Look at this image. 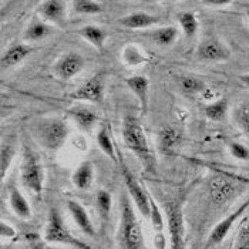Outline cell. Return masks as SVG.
Returning a JSON list of instances; mask_svg holds the SVG:
<instances>
[{
  "instance_id": "1",
  "label": "cell",
  "mask_w": 249,
  "mask_h": 249,
  "mask_svg": "<svg viewBox=\"0 0 249 249\" xmlns=\"http://www.w3.org/2000/svg\"><path fill=\"white\" fill-rule=\"evenodd\" d=\"M118 241L121 249H142L144 236L141 225L137 219L128 194L121 196V216L118 228Z\"/></svg>"
},
{
  "instance_id": "2",
  "label": "cell",
  "mask_w": 249,
  "mask_h": 249,
  "mask_svg": "<svg viewBox=\"0 0 249 249\" xmlns=\"http://www.w3.org/2000/svg\"><path fill=\"white\" fill-rule=\"evenodd\" d=\"M123 140H124L125 147L141 160L144 167L148 171H153L155 160H154L145 133H144L142 125L140 124L138 118H135L133 115L124 117V120H123Z\"/></svg>"
},
{
  "instance_id": "3",
  "label": "cell",
  "mask_w": 249,
  "mask_h": 249,
  "mask_svg": "<svg viewBox=\"0 0 249 249\" xmlns=\"http://www.w3.org/2000/svg\"><path fill=\"white\" fill-rule=\"evenodd\" d=\"M44 239L49 244H61V245H69L76 249H91L87 242L76 238L71 233V231L66 227L64 219L56 207H52L49 211L47 224L44 230Z\"/></svg>"
},
{
  "instance_id": "4",
  "label": "cell",
  "mask_w": 249,
  "mask_h": 249,
  "mask_svg": "<svg viewBox=\"0 0 249 249\" xmlns=\"http://www.w3.org/2000/svg\"><path fill=\"white\" fill-rule=\"evenodd\" d=\"M44 179H46L44 167L40 162L37 154L27 145H24L21 165H20V181L23 187H26L29 191L40 196L44 190Z\"/></svg>"
},
{
  "instance_id": "5",
  "label": "cell",
  "mask_w": 249,
  "mask_h": 249,
  "mask_svg": "<svg viewBox=\"0 0 249 249\" xmlns=\"http://www.w3.org/2000/svg\"><path fill=\"white\" fill-rule=\"evenodd\" d=\"M35 137L44 148L57 151L69 137V127L60 118H43L35 125Z\"/></svg>"
},
{
  "instance_id": "6",
  "label": "cell",
  "mask_w": 249,
  "mask_h": 249,
  "mask_svg": "<svg viewBox=\"0 0 249 249\" xmlns=\"http://www.w3.org/2000/svg\"><path fill=\"white\" fill-rule=\"evenodd\" d=\"M242 191H244V185L235 181L228 174H215L212 175L208 182L210 199L216 207H224L232 202Z\"/></svg>"
},
{
  "instance_id": "7",
  "label": "cell",
  "mask_w": 249,
  "mask_h": 249,
  "mask_svg": "<svg viewBox=\"0 0 249 249\" xmlns=\"http://www.w3.org/2000/svg\"><path fill=\"white\" fill-rule=\"evenodd\" d=\"M118 165H120L121 175H123L124 184L127 187L128 195L134 201L137 210L140 211L142 216H150L151 207H150V194H148V191L137 181L134 174L131 173V170L128 168V165L123 160V157H120V154H118Z\"/></svg>"
},
{
  "instance_id": "8",
  "label": "cell",
  "mask_w": 249,
  "mask_h": 249,
  "mask_svg": "<svg viewBox=\"0 0 249 249\" xmlns=\"http://www.w3.org/2000/svg\"><path fill=\"white\" fill-rule=\"evenodd\" d=\"M165 215L168 221V232L171 239V249H185V228L181 202L175 201L165 205Z\"/></svg>"
},
{
  "instance_id": "9",
  "label": "cell",
  "mask_w": 249,
  "mask_h": 249,
  "mask_svg": "<svg viewBox=\"0 0 249 249\" xmlns=\"http://www.w3.org/2000/svg\"><path fill=\"white\" fill-rule=\"evenodd\" d=\"M106 89V74L96 73L84 84H81L74 93L70 94V98L74 101H89V103H101L104 98Z\"/></svg>"
},
{
  "instance_id": "10",
  "label": "cell",
  "mask_w": 249,
  "mask_h": 249,
  "mask_svg": "<svg viewBox=\"0 0 249 249\" xmlns=\"http://www.w3.org/2000/svg\"><path fill=\"white\" fill-rule=\"evenodd\" d=\"M249 208V198L245 201V202H242L235 211L230 213L228 216H225L224 219H221L215 227H213V230L211 231V233H210V236H208V239H207V244L204 245V249H211L213 247H216V245H219L225 238H227V235L230 233V231L232 230V227H233V224L245 213V211Z\"/></svg>"
},
{
  "instance_id": "11",
  "label": "cell",
  "mask_w": 249,
  "mask_h": 249,
  "mask_svg": "<svg viewBox=\"0 0 249 249\" xmlns=\"http://www.w3.org/2000/svg\"><path fill=\"white\" fill-rule=\"evenodd\" d=\"M86 60L80 54V53H66L53 66V73L54 76L63 80V81H69L73 77H76L83 69H84Z\"/></svg>"
},
{
  "instance_id": "12",
  "label": "cell",
  "mask_w": 249,
  "mask_h": 249,
  "mask_svg": "<svg viewBox=\"0 0 249 249\" xmlns=\"http://www.w3.org/2000/svg\"><path fill=\"white\" fill-rule=\"evenodd\" d=\"M196 57L202 61L221 63V61L230 60L231 52L219 38L210 37L199 44V47L196 50Z\"/></svg>"
},
{
  "instance_id": "13",
  "label": "cell",
  "mask_w": 249,
  "mask_h": 249,
  "mask_svg": "<svg viewBox=\"0 0 249 249\" xmlns=\"http://www.w3.org/2000/svg\"><path fill=\"white\" fill-rule=\"evenodd\" d=\"M182 135L173 127V125H164L158 131V151L162 155L171 157L175 154L177 147L181 144Z\"/></svg>"
},
{
  "instance_id": "14",
  "label": "cell",
  "mask_w": 249,
  "mask_h": 249,
  "mask_svg": "<svg viewBox=\"0 0 249 249\" xmlns=\"http://www.w3.org/2000/svg\"><path fill=\"white\" fill-rule=\"evenodd\" d=\"M67 210L70 212V215L73 216L77 227L83 233H86L87 236H96V228L91 222V218L89 216V212L86 211V208L78 202L69 199L67 201Z\"/></svg>"
},
{
  "instance_id": "15",
  "label": "cell",
  "mask_w": 249,
  "mask_h": 249,
  "mask_svg": "<svg viewBox=\"0 0 249 249\" xmlns=\"http://www.w3.org/2000/svg\"><path fill=\"white\" fill-rule=\"evenodd\" d=\"M125 84L138 98L141 115L147 114V111H148V89H150L148 78L145 76L128 77V78H125Z\"/></svg>"
},
{
  "instance_id": "16",
  "label": "cell",
  "mask_w": 249,
  "mask_h": 249,
  "mask_svg": "<svg viewBox=\"0 0 249 249\" xmlns=\"http://www.w3.org/2000/svg\"><path fill=\"white\" fill-rule=\"evenodd\" d=\"M67 4L61 0H44L38 4V13L49 23L61 24L66 18Z\"/></svg>"
},
{
  "instance_id": "17",
  "label": "cell",
  "mask_w": 249,
  "mask_h": 249,
  "mask_svg": "<svg viewBox=\"0 0 249 249\" xmlns=\"http://www.w3.org/2000/svg\"><path fill=\"white\" fill-rule=\"evenodd\" d=\"M160 21V18L154 16L147 12H134L130 13L124 18L118 20L120 26L130 29V30H142V29H150L155 26Z\"/></svg>"
},
{
  "instance_id": "18",
  "label": "cell",
  "mask_w": 249,
  "mask_h": 249,
  "mask_svg": "<svg viewBox=\"0 0 249 249\" xmlns=\"http://www.w3.org/2000/svg\"><path fill=\"white\" fill-rule=\"evenodd\" d=\"M33 53V47L24 43H16L13 46H10L1 56V67L6 69H12L20 64L21 61H24Z\"/></svg>"
},
{
  "instance_id": "19",
  "label": "cell",
  "mask_w": 249,
  "mask_h": 249,
  "mask_svg": "<svg viewBox=\"0 0 249 249\" xmlns=\"http://www.w3.org/2000/svg\"><path fill=\"white\" fill-rule=\"evenodd\" d=\"M71 181L77 190L87 191L91 188L94 181V167L90 161L80 164L71 175Z\"/></svg>"
},
{
  "instance_id": "20",
  "label": "cell",
  "mask_w": 249,
  "mask_h": 249,
  "mask_svg": "<svg viewBox=\"0 0 249 249\" xmlns=\"http://www.w3.org/2000/svg\"><path fill=\"white\" fill-rule=\"evenodd\" d=\"M9 205L12 208V211L15 212V215H18L20 219H30L32 218V208L29 201L26 199V196L20 192L19 188L12 187L9 190Z\"/></svg>"
},
{
  "instance_id": "21",
  "label": "cell",
  "mask_w": 249,
  "mask_h": 249,
  "mask_svg": "<svg viewBox=\"0 0 249 249\" xmlns=\"http://www.w3.org/2000/svg\"><path fill=\"white\" fill-rule=\"evenodd\" d=\"M69 115L84 131H90L98 121V115L93 110H89L86 107H74V108L69 110Z\"/></svg>"
},
{
  "instance_id": "22",
  "label": "cell",
  "mask_w": 249,
  "mask_h": 249,
  "mask_svg": "<svg viewBox=\"0 0 249 249\" xmlns=\"http://www.w3.org/2000/svg\"><path fill=\"white\" fill-rule=\"evenodd\" d=\"M147 36L151 38L155 44H158L161 47H170V46H173L177 37H178V29L174 26L158 27L155 30L148 32Z\"/></svg>"
},
{
  "instance_id": "23",
  "label": "cell",
  "mask_w": 249,
  "mask_h": 249,
  "mask_svg": "<svg viewBox=\"0 0 249 249\" xmlns=\"http://www.w3.org/2000/svg\"><path fill=\"white\" fill-rule=\"evenodd\" d=\"M78 35L84 38L86 41H89L93 47H96L97 50H103L106 40H107V33L93 24H87L83 26L81 29H78Z\"/></svg>"
},
{
  "instance_id": "24",
  "label": "cell",
  "mask_w": 249,
  "mask_h": 249,
  "mask_svg": "<svg viewBox=\"0 0 249 249\" xmlns=\"http://www.w3.org/2000/svg\"><path fill=\"white\" fill-rule=\"evenodd\" d=\"M53 33V27L43 20H33L24 32V38L27 41H38Z\"/></svg>"
},
{
  "instance_id": "25",
  "label": "cell",
  "mask_w": 249,
  "mask_h": 249,
  "mask_svg": "<svg viewBox=\"0 0 249 249\" xmlns=\"http://www.w3.org/2000/svg\"><path fill=\"white\" fill-rule=\"evenodd\" d=\"M121 60L128 67H138L148 63V57L135 46V44H125L121 52Z\"/></svg>"
},
{
  "instance_id": "26",
  "label": "cell",
  "mask_w": 249,
  "mask_h": 249,
  "mask_svg": "<svg viewBox=\"0 0 249 249\" xmlns=\"http://www.w3.org/2000/svg\"><path fill=\"white\" fill-rule=\"evenodd\" d=\"M204 113L208 120L215 121V123L225 120V117L228 114V98L222 97V98H218L210 104H207L204 108Z\"/></svg>"
},
{
  "instance_id": "27",
  "label": "cell",
  "mask_w": 249,
  "mask_h": 249,
  "mask_svg": "<svg viewBox=\"0 0 249 249\" xmlns=\"http://www.w3.org/2000/svg\"><path fill=\"white\" fill-rule=\"evenodd\" d=\"M97 144H98L100 150L106 154L110 160H113L114 162L118 164V153L115 151L114 142H113V138L110 135L107 125L101 127L100 131L97 133Z\"/></svg>"
},
{
  "instance_id": "28",
  "label": "cell",
  "mask_w": 249,
  "mask_h": 249,
  "mask_svg": "<svg viewBox=\"0 0 249 249\" xmlns=\"http://www.w3.org/2000/svg\"><path fill=\"white\" fill-rule=\"evenodd\" d=\"M233 121L235 125L249 137V101H242L233 110Z\"/></svg>"
},
{
  "instance_id": "29",
  "label": "cell",
  "mask_w": 249,
  "mask_h": 249,
  "mask_svg": "<svg viewBox=\"0 0 249 249\" xmlns=\"http://www.w3.org/2000/svg\"><path fill=\"white\" fill-rule=\"evenodd\" d=\"M178 84L187 94H199L207 90L205 83L201 78L194 76H181L178 78Z\"/></svg>"
},
{
  "instance_id": "30",
  "label": "cell",
  "mask_w": 249,
  "mask_h": 249,
  "mask_svg": "<svg viewBox=\"0 0 249 249\" xmlns=\"http://www.w3.org/2000/svg\"><path fill=\"white\" fill-rule=\"evenodd\" d=\"M178 21L185 37H194L198 32V19L191 12H182L178 15Z\"/></svg>"
},
{
  "instance_id": "31",
  "label": "cell",
  "mask_w": 249,
  "mask_h": 249,
  "mask_svg": "<svg viewBox=\"0 0 249 249\" xmlns=\"http://www.w3.org/2000/svg\"><path fill=\"white\" fill-rule=\"evenodd\" d=\"M15 147L10 145V144H6L3 142L1 144V148H0V178L1 181H4L7 171L12 165V161L15 158Z\"/></svg>"
},
{
  "instance_id": "32",
  "label": "cell",
  "mask_w": 249,
  "mask_h": 249,
  "mask_svg": "<svg viewBox=\"0 0 249 249\" xmlns=\"http://www.w3.org/2000/svg\"><path fill=\"white\" fill-rule=\"evenodd\" d=\"M97 201V208L98 212L103 218V221H107L108 216H110V212H111V207H113V198H111V194L106 190H100L97 192L96 196Z\"/></svg>"
},
{
  "instance_id": "33",
  "label": "cell",
  "mask_w": 249,
  "mask_h": 249,
  "mask_svg": "<svg viewBox=\"0 0 249 249\" xmlns=\"http://www.w3.org/2000/svg\"><path fill=\"white\" fill-rule=\"evenodd\" d=\"M73 9L78 15H100L103 12L101 3L94 0H77L73 1Z\"/></svg>"
},
{
  "instance_id": "34",
  "label": "cell",
  "mask_w": 249,
  "mask_h": 249,
  "mask_svg": "<svg viewBox=\"0 0 249 249\" xmlns=\"http://www.w3.org/2000/svg\"><path fill=\"white\" fill-rule=\"evenodd\" d=\"M150 207H151V212H150V221L155 232H164L165 228V222H164V216L162 212L160 211L158 205L155 204L154 198L150 195Z\"/></svg>"
},
{
  "instance_id": "35",
  "label": "cell",
  "mask_w": 249,
  "mask_h": 249,
  "mask_svg": "<svg viewBox=\"0 0 249 249\" xmlns=\"http://www.w3.org/2000/svg\"><path fill=\"white\" fill-rule=\"evenodd\" d=\"M233 249H249V221L242 224V227L238 231L233 242Z\"/></svg>"
},
{
  "instance_id": "36",
  "label": "cell",
  "mask_w": 249,
  "mask_h": 249,
  "mask_svg": "<svg viewBox=\"0 0 249 249\" xmlns=\"http://www.w3.org/2000/svg\"><path fill=\"white\" fill-rule=\"evenodd\" d=\"M228 148H230V153L233 158H236L239 161H248L249 160V148L245 147L244 144L233 141V142H230Z\"/></svg>"
},
{
  "instance_id": "37",
  "label": "cell",
  "mask_w": 249,
  "mask_h": 249,
  "mask_svg": "<svg viewBox=\"0 0 249 249\" xmlns=\"http://www.w3.org/2000/svg\"><path fill=\"white\" fill-rule=\"evenodd\" d=\"M0 236L3 238V239H6V238H15L16 236V230L12 227V225H7L4 221H1V224H0Z\"/></svg>"
},
{
  "instance_id": "38",
  "label": "cell",
  "mask_w": 249,
  "mask_h": 249,
  "mask_svg": "<svg viewBox=\"0 0 249 249\" xmlns=\"http://www.w3.org/2000/svg\"><path fill=\"white\" fill-rule=\"evenodd\" d=\"M154 247H155V249H167L168 241H167L164 232H155V235H154Z\"/></svg>"
},
{
  "instance_id": "39",
  "label": "cell",
  "mask_w": 249,
  "mask_h": 249,
  "mask_svg": "<svg viewBox=\"0 0 249 249\" xmlns=\"http://www.w3.org/2000/svg\"><path fill=\"white\" fill-rule=\"evenodd\" d=\"M207 4L215 6V7H227V6H230L231 1H207Z\"/></svg>"
},
{
  "instance_id": "40",
  "label": "cell",
  "mask_w": 249,
  "mask_h": 249,
  "mask_svg": "<svg viewBox=\"0 0 249 249\" xmlns=\"http://www.w3.org/2000/svg\"><path fill=\"white\" fill-rule=\"evenodd\" d=\"M239 80H241V83H244L247 87H249V73L248 74H242V76H239Z\"/></svg>"
},
{
  "instance_id": "41",
  "label": "cell",
  "mask_w": 249,
  "mask_h": 249,
  "mask_svg": "<svg viewBox=\"0 0 249 249\" xmlns=\"http://www.w3.org/2000/svg\"><path fill=\"white\" fill-rule=\"evenodd\" d=\"M1 249H16L15 247H12V245H1Z\"/></svg>"
},
{
  "instance_id": "42",
  "label": "cell",
  "mask_w": 249,
  "mask_h": 249,
  "mask_svg": "<svg viewBox=\"0 0 249 249\" xmlns=\"http://www.w3.org/2000/svg\"><path fill=\"white\" fill-rule=\"evenodd\" d=\"M230 249H233V244H232V245H231V247H230Z\"/></svg>"
},
{
  "instance_id": "43",
  "label": "cell",
  "mask_w": 249,
  "mask_h": 249,
  "mask_svg": "<svg viewBox=\"0 0 249 249\" xmlns=\"http://www.w3.org/2000/svg\"><path fill=\"white\" fill-rule=\"evenodd\" d=\"M248 19H249V10H248Z\"/></svg>"
}]
</instances>
